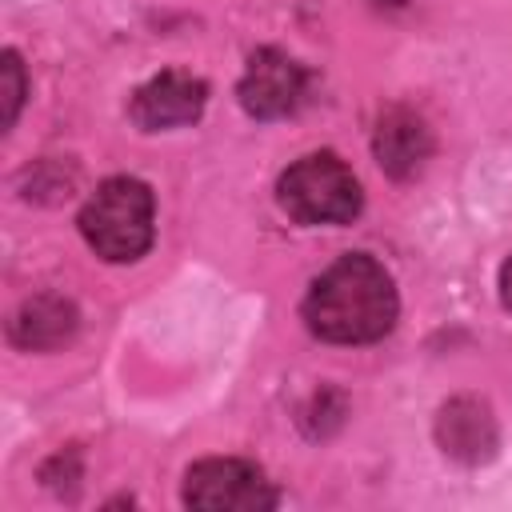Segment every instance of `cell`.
Here are the masks:
<instances>
[{
  "mask_svg": "<svg viewBox=\"0 0 512 512\" xmlns=\"http://www.w3.org/2000/svg\"><path fill=\"white\" fill-rule=\"evenodd\" d=\"M372 152H376V164L396 176V180H412L424 160L432 156V132L424 128V120L408 108H392L380 116L376 124V140H372Z\"/></svg>",
  "mask_w": 512,
  "mask_h": 512,
  "instance_id": "ba28073f",
  "label": "cell"
},
{
  "mask_svg": "<svg viewBox=\"0 0 512 512\" xmlns=\"http://www.w3.org/2000/svg\"><path fill=\"white\" fill-rule=\"evenodd\" d=\"M180 500L196 512H268L280 496L252 460L208 456L184 472Z\"/></svg>",
  "mask_w": 512,
  "mask_h": 512,
  "instance_id": "277c9868",
  "label": "cell"
},
{
  "mask_svg": "<svg viewBox=\"0 0 512 512\" xmlns=\"http://www.w3.org/2000/svg\"><path fill=\"white\" fill-rule=\"evenodd\" d=\"M204 104H208V84L192 72L168 68V72H160L136 88L128 112L144 132H164V128H180V124L200 120Z\"/></svg>",
  "mask_w": 512,
  "mask_h": 512,
  "instance_id": "8992f818",
  "label": "cell"
},
{
  "mask_svg": "<svg viewBox=\"0 0 512 512\" xmlns=\"http://www.w3.org/2000/svg\"><path fill=\"white\" fill-rule=\"evenodd\" d=\"M276 200L304 228L352 224L364 208L360 180L336 152H308L292 160L276 180Z\"/></svg>",
  "mask_w": 512,
  "mask_h": 512,
  "instance_id": "3957f363",
  "label": "cell"
},
{
  "mask_svg": "<svg viewBox=\"0 0 512 512\" xmlns=\"http://www.w3.org/2000/svg\"><path fill=\"white\" fill-rule=\"evenodd\" d=\"M304 84H308V76H304V68L288 52H280V48H256L248 56V68H244L240 84H236V96H240V108L248 116H256V120H280V116H288L300 104Z\"/></svg>",
  "mask_w": 512,
  "mask_h": 512,
  "instance_id": "5b68a950",
  "label": "cell"
},
{
  "mask_svg": "<svg viewBox=\"0 0 512 512\" xmlns=\"http://www.w3.org/2000/svg\"><path fill=\"white\" fill-rule=\"evenodd\" d=\"M500 300H504V308L512 312V256H508L504 268H500Z\"/></svg>",
  "mask_w": 512,
  "mask_h": 512,
  "instance_id": "8fae6325",
  "label": "cell"
},
{
  "mask_svg": "<svg viewBox=\"0 0 512 512\" xmlns=\"http://www.w3.org/2000/svg\"><path fill=\"white\" fill-rule=\"evenodd\" d=\"M80 324V312L68 296H56V292H40L32 300H24L12 320H8V340L24 352H48V348H60L64 340H72Z\"/></svg>",
  "mask_w": 512,
  "mask_h": 512,
  "instance_id": "52a82bcc",
  "label": "cell"
},
{
  "mask_svg": "<svg viewBox=\"0 0 512 512\" xmlns=\"http://www.w3.org/2000/svg\"><path fill=\"white\" fill-rule=\"evenodd\" d=\"M436 440L448 456H456L464 464H480L496 448V420L480 400L456 396L436 416Z\"/></svg>",
  "mask_w": 512,
  "mask_h": 512,
  "instance_id": "9c48e42d",
  "label": "cell"
},
{
  "mask_svg": "<svg viewBox=\"0 0 512 512\" xmlns=\"http://www.w3.org/2000/svg\"><path fill=\"white\" fill-rule=\"evenodd\" d=\"M0 60H4L0 68H4V132H8L20 116V104H24V64H20L16 48H4Z\"/></svg>",
  "mask_w": 512,
  "mask_h": 512,
  "instance_id": "30bf717a",
  "label": "cell"
},
{
  "mask_svg": "<svg viewBox=\"0 0 512 512\" xmlns=\"http://www.w3.org/2000/svg\"><path fill=\"white\" fill-rule=\"evenodd\" d=\"M300 316L316 340L372 344L392 332L400 296L388 268L368 252H344L304 292Z\"/></svg>",
  "mask_w": 512,
  "mask_h": 512,
  "instance_id": "6da1fadb",
  "label": "cell"
},
{
  "mask_svg": "<svg viewBox=\"0 0 512 512\" xmlns=\"http://www.w3.org/2000/svg\"><path fill=\"white\" fill-rule=\"evenodd\" d=\"M84 244L108 264H132L152 248L156 196L136 176H108L80 208Z\"/></svg>",
  "mask_w": 512,
  "mask_h": 512,
  "instance_id": "7a4b0ae2",
  "label": "cell"
}]
</instances>
